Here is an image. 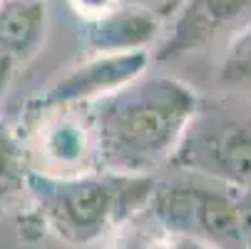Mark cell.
Masks as SVG:
<instances>
[{
  "label": "cell",
  "instance_id": "5b68a950",
  "mask_svg": "<svg viewBox=\"0 0 251 249\" xmlns=\"http://www.w3.org/2000/svg\"><path fill=\"white\" fill-rule=\"evenodd\" d=\"M172 165L231 190H251V120L189 127Z\"/></svg>",
  "mask_w": 251,
  "mask_h": 249
},
{
  "label": "cell",
  "instance_id": "4fadbf2b",
  "mask_svg": "<svg viewBox=\"0 0 251 249\" xmlns=\"http://www.w3.org/2000/svg\"><path fill=\"white\" fill-rule=\"evenodd\" d=\"M67 3L73 8V13L80 15L82 20H95L107 10H112L115 5H120L122 0H67Z\"/></svg>",
  "mask_w": 251,
  "mask_h": 249
},
{
  "label": "cell",
  "instance_id": "7c38bea8",
  "mask_svg": "<svg viewBox=\"0 0 251 249\" xmlns=\"http://www.w3.org/2000/svg\"><path fill=\"white\" fill-rule=\"evenodd\" d=\"M217 85L231 92L251 95V20L229 43L217 70Z\"/></svg>",
  "mask_w": 251,
  "mask_h": 249
},
{
  "label": "cell",
  "instance_id": "9a60e30c",
  "mask_svg": "<svg viewBox=\"0 0 251 249\" xmlns=\"http://www.w3.org/2000/svg\"><path fill=\"white\" fill-rule=\"evenodd\" d=\"M239 209H241V227H244L246 244H251V190L239 192Z\"/></svg>",
  "mask_w": 251,
  "mask_h": 249
},
{
  "label": "cell",
  "instance_id": "8992f818",
  "mask_svg": "<svg viewBox=\"0 0 251 249\" xmlns=\"http://www.w3.org/2000/svg\"><path fill=\"white\" fill-rule=\"evenodd\" d=\"M152 57L142 53H95L70 67L32 105H90L147 75Z\"/></svg>",
  "mask_w": 251,
  "mask_h": 249
},
{
  "label": "cell",
  "instance_id": "5bb4252c",
  "mask_svg": "<svg viewBox=\"0 0 251 249\" xmlns=\"http://www.w3.org/2000/svg\"><path fill=\"white\" fill-rule=\"evenodd\" d=\"M18 65H20V62H18L15 57H10V55H5V53H0V97H3L5 90L10 87Z\"/></svg>",
  "mask_w": 251,
  "mask_h": 249
},
{
  "label": "cell",
  "instance_id": "277c9868",
  "mask_svg": "<svg viewBox=\"0 0 251 249\" xmlns=\"http://www.w3.org/2000/svg\"><path fill=\"white\" fill-rule=\"evenodd\" d=\"M23 130V127H20ZM20 145L27 169L67 177L97 169L95 135L87 105H32Z\"/></svg>",
  "mask_w": 251,
  "mask_h": 249
},
{
  "label": "cell",
  "instance_id": "2e32d148",
  "mask_svg": "<svg viewBox=\"0 0 251 249\" xmlns=\"http://www.w3.org/2000/svg\"><path fill=\"white\" fill-rule=\"evenodd\" d=\"M244 249H251V244H246V247H244Z\"/></svg>",
  "mask_w": 251,
  "mask_h": 249
},
{
  "label": "cell",
  "instance_id": "7a4b0ae2",
  "mask_svg": "<svg viewBox=\"0 0 251 249\" xmlns=\"http://www.w3.org/2000/svg\"><path fill=\"white\" fill-rule=\"evenodd\" d=\"M157 187L152 174L92 169L82 174L27 172V199L45 229L73 247L110 239L122 224L150 207Z\"/></svg>",
  "mask_w": 251,
  "mask_h": 249
},
{
  "label": "cell",
  "instance_id": "e0dca14e",
  "mask_svg": "<svg viewBox=\"0 0 251 249\" xmlns=\"http://www.w3.org/2000/svg\"><path fill=\"white\" fill-rule=\"evenodd\" d=\"M0 3H3V0H0Z\"/></svg>",
  "mask_w": 251,
  "mask_h": 249
},
{
  "label": "cell",
  "instance_id": "ba28073f",
  "mask_svg": "<svg viewBox=\"0 0 251 249\" xmlns=\"http://www.w3.org/2000/svg\"><path fill=\"white\" fill-rule=\"evenodd\" d=\"M162 18L145 8L120 3L95 20H85L82 40L92 53H142L162 40Z\"/></svg>",
  "mask_w": 251,
  "mask_h": 249
},
{
  "label": "cell",
  "instance_id": "3957f363",
  "mask_svg": "<svg viewBox=\"0 0 251 249\" xmlns=\"http://www.w3.org/2000/svg\"><path fill=\"white\" fill-rule=\"evenodd\" d=\"M147 215L169 232L214 249H244L239 190L189 174V180H157Z\"/></svg>",
  "mask_w": 251,
  "mask_h": 249
},
{
  "label": "cell",
  "instance_id": "6da1fadb",
  "mask_svg": "<svg viewBox=\"0 0 251 249\" xmlns=\"http://www.w3.org/2000/svg\"><path fill=\"white\" fill-rule=\"evenodd\" d=\"M87 108L97 169L157 177L199 117V95L176 78L142 75Z\"/></svg>",
  "mask_w": 251,
  "mask_h": 249
},
{
  "label": "cell",
  "instance_id": "9c48e42d",
  "mask_svg": "<svg viewBox=\"0 0 251 249\" xmlns=\"http://www.w3.org/2000/svg\"><path fill=\"white\" fill-rule=\"evenodd\" d=\"M45 35L48 5L43 0H3L0 3V53L25 62L43 48Z\"/></svg>",
  "mask_w": 251,
  "mask_h": 249
},
{
  "label": "cell",
  "instance_id": "30bf717a",
  "mask_svg": "<svg viewBox=\"0 0 251 249\" xmlns=\"http://www.w3.org/2000/svg\"><path fill=\"white\" fill-rule=\"evenodd\" d=\"M107 249H214V247L184 234L169 232L157 220H152L145 209L139 217L129 220L110 237Z\"/></svg>",
  "mask_w": 251,
  "mask_h": 249
},
{
  "label": "cell",
  "instance_id": "8fae6325",
  "mask_svg": "<svg viewBox=\"0 0 251 249\" xmlns=\"http://www.w3.org/2000/svg\"><path fill=\"white\" fill-rule=\"evenodd\" d=\"M27 172L20 139L0 122V215L27 197Z\"/></svg>",
  "mask_w": 251,
  "mask_h": 249
},
{
  "label": "cell",
  "instance_id": "52a82bcc",
  "mask_svg": "<svg viewBox=\"0 0 251 249\" xmlns=\"http://www.w3.org/2000/svg\"><path fill=\"white\" fill-rule=\"evenodd\" d=\"M249 15L251 0H182V10L159 43V60L192 55Z\"/></svg>",
  "mask_w": 251,
  "mask_h": 249
}]
</instances>
